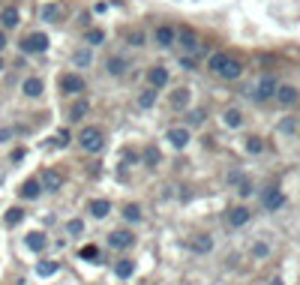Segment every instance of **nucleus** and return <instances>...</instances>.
Returning <instances> with one entry per match:
<instances>
[{
  "label": "nucleus",
  "instance_id": "1",
  "mask_svg": "<svg viewBox=\"0 0 300 285\" xmlns=\"http://www.w3.org/2000/svg\"><path fill=\"white\" fill-rule=\"evenodd\" d=\"M210 69H213L216 75H222V78L234 81V78H240L243 64H240V60H234V57H228V54H213V57H210Z\"/></svg>",
  "mask_w": 300,
  "mask_h": 285
},
{
  "label": "nucleus",
  "instance_id": "2",
  "mask_svg": "<svg viewBox=\"0 0 300 285\" xmlns=\"http://www.w3.org/2000/svg\"><path fill=\"white\" fill-rule=\"evenodd\" d=\"M78 144H81V150H87V153H99L102 144H105V135H102L99 126H84L78 132Z\"/></svg>",
  "mask_w": 300,
  "mask_h": 285
},
{
  "label": "nucleus",
  "instance_id": "3",
  "mask_svg": "<svg viewBox=\"0 0 300 285\" xmlns=\"http://www.w3.org/2000/svg\"><path fill=\"white\" fill-rule=\"evenodd\" d=\"M45 48H48V36L45 33H30V36L21 39V51L24 54H42Z\"/></svg>",
  "mask_w": 300,
  "mask_h": 285
},
{
  "label": "nucleus",
  "instance_id": "4",
  "mask_svg": "<svg viewBox=\"0 0 300 285\" xmlns=\"http://www.w3.org/2000/svg\"><path fill=\"white\" fill-rule=\"evenodd\" d=\"M108 243H111L114 249H129V246L135 243V234H132V231L117 228V231H111V234H108Z\"/></svg>",
  "mask_w": 300,
  "mask_h": 285
},
{
  "label": "nucleus",
  "instance_id": "5",
  "mask_svg": "<svg viewBox=\"0 0 300 285\" xmlns=\"http://www.w3.org/2000/svg\"><path fill=\"white\" fill-rule=\"evenodd\" d=\"M60 90H63V93H81V90H84V78L75 75V72L60 75Z\"/></svg>",
  "mask_w": 300,
  "mask_h": 285
},
{
  "label": "nucleus",
  "instance_id": "6",
  "mask_svg": "<svg viewBox=\"0 0 300 285\" xmlns=\"http://www.w3.org/2000/svg\"><path fill=\"white\" fill-rule=\"evenodd\" d=\"M63 183H66V177H63V171H57V168H48L45 177H42V186H45L48 192L63 189Z\"/></svg>",
  "mask_w": 300,
  "mask_h": 285
},
{
  "label": "nucleus",
  "instance_id": "7",
  "mask_svg": "<svg viewBox=\"0 0 300 285\" xmlns=\"http://www.w3.org/2000/svg\"><path fill=\"white\" fill-rule=\"evenodd\" d=\"M63 18H66V6H63V3H48V6H42V21L57 24V21H63Z\"/></svg>",
  "mask_w": 300,
  "mask_h": 285
},
{
  "label": "nucleus",
  "instance_id": "8",
  "mask_svg": "<svg viewBox=\"0 0 300 285\" xmlns=\"http://www.w3.org/2000/svg\"><path fill=\"white\" fill-rule=\"evenodd\" d=\"M249 216H252V213H249L246 207H231V210L225 213V222H228L231 228H240V225H246V222H249Z\"/></svg>",
  "mask_w": 300,
  "mask_h": 285
},
{
  "label": "nucleus",
  "instance_id": "9",
  "mask_svg": "<svg viewBox=\"0 0 300 285\" xmlns=\"http://www.w3.org/2000/svg\"><path fill=\"white\" fill-rule=\"evenodd\" d=\"M147 81H150L153 90H156V87H165L168 84V69L165 66H153V69H147Z\"/></svg>",
  "mask_w": 300,
  "mask_h": 285
},
{
  "label": "nucleus",
  "instance_id": "10",
  "mask_svg": "<svg viewBox=\"0 0 300 285\" xmlns=\"http://www.w3.org/2000/svg\"><path fill=\"white\" fill-rule=\"evenodd\" d=\"M168 141L177 147V150H183L186 144H189V129H183V126H174V129H168Z\"/></svg>",
  "mask_w": 300,
  "mask_h": 285
},
{
  "label": "nucleus",
  "instance_id": "11",
  "mask_svg": "<svg viewBox=\"0 0 300 285\" xmlns=\"http://www.w3.org/2000/svg\"><path fill=\"white\" fill-rule=\"evenodd\" d=\"M156 42H159L162 48H171V45L177 42V30H174V27H168V24L156 27Z\"/></svg>",
  "mask_w": 300,
  "mask_h": 285
},
{
  "label": "nucleus",
  "instance_id": "12",
  "mask_svg": "<svg viewBox=\"0 0 300 285\" xmlns=\"http://www.w3.org/2000/svg\"><path fill=\"white\" fill-rule=\"evenodd\" d=\"M276 102H279V105H294V102H297V90H294L291 84L276 87Z\"/></svg>",
  "mask_w": 300,
  "mask_h": 285
},
{
  "label": "nucleus",
  "instance_id": "13",
  "mask_svg": "<svg viewBox=\"0 0 300 285\" xmlns=\"http://www.w3.org/2000/svg\"><path fill=\"white\" fill-rule=\"evenodd\" d=\"M189 105V87H177L174 93H171V108L174 111H183Z\"/></svg>",
  "mask_w": 300,
  "mask_h": 285
},
{
  "label": "nucleus",
  "instance_id": "14",
  "mask_svg": "<svg viewBox=\"0 0 300 285\" xmlns=\"http://www.w3.org/2000/svg\"><path fill=\"white\" fill-rule=\"evenodd\" d=\"M282 204H285V195H282L279 189H267L264 192V207L267 210H279Z\"/></svg>",
  "mask_w": 300,
  "mask_h": 285
},
{
  "label": "nucleus",
  "instance_id": "15",
  "mask_svg": "<svg viewBox=\"0 0 300 285\" xmlns=\"http://www.w3.org/2000/svg\"><path fill=\"white\" fill-rule=\"evenodd\" d=\"M90 213H93L96 219H105V216L111 213V201H108V198H96V201H90Z\"/></svg>",
  "mask_w": 300,
  "mask_h": 285
},
{
  "label": "nucleus",
  "instance_id": "16",
  "mask_svg": "<svg viewBox=\"0 0 300 285\" xmlns=\"http://www.w3.org/2000/svg\"><path fill=\"white\" fill-rule=\"evenodd\" d=\"M270 96H276V81L267 75V78H261V84L255 90V99H270Z\"/></svg>",
  "mask_w": 300,
  "mask_h": 285
},
{
  "label": "nucleus",
  "instance_id": "17",
  "mask_svg": "<svg viewBox=\"0 0 300 285\" xmlns=\"http://www.w3.org/2000/svg\"><path fill=\"white\" fill-rule=\"evenodd\" d=\"M21 198H27V201H34V198H39V192H42V183L39 180H24L21 183Z\"/></svg>",
  "mask_w": 300,
  "mask_h": 285
},
{
  "label": "nucleus",
  "instance_id": "18",
  "mask_svg": "<svg viewBox=\"0 0 300 285\" xmlns=\"http://www.w3.org/2000/svg\"><path fill=\"white\" fill-rule=\"evenodd\" d=\"M114 273H117L120 279H129V276L135 273V261L132 258H120V261L114 264Z\"/></svg>",
  "mask_w": 300,
  "mask_h": 285
},
{
  "label": "nucleus",
  "instance_id": "19",
  "mask_svg": "<svg viewBox=\"0 0 300 285\" xmlns=\"http://www.w3.org/2000/svg\"><path fill=\"white\" fill-rule=\"evenodd\" d=\"M45 243H48V240H45L42 231H30V234H27V249H30V252H42Z\"/></svg>",
  "mask_w": 300,
  "mask_h": 285
},
{
  "label": "nucleus",
  "instance_id": "20",
  "mask_svg": "<svg viewBox=\"0 0 300 285\" xmlns=\"http://www.w3.org/2000/svg\"><path fill=\"white\" fill-rule=\"evenodd\" d=\"M0 21H3V27H18V9L15 6H6L0 12Z\"/></svg>",
  "mask_w": 300,
  "mask_h": 285
},
{
  "label": "nucleus",
  "instance_id": "21",
  "mask_svg": "<svg viewBox=\"0 0 300 285\" xmlns=\"http://www.w3.org/2000/svg\"><path fill=\"white\" fill-rule=\"evenodd\" d=\"M159 159H162V153H159V147H156V144H150V147L144 150V165H147V168H156V165H159Z\"/></svg>",
  "mask_w": 300,
  "mask_h": 285
},
{
  "label": "nucleus",
  "instance_id": "22",
  "mask_svg": "<svg viewBox=\"0 0 300 285\" xmlns=\"http://www.w3.org/2000/svg\"><path fill=\"white\" fill-rule=\"evenodd\" d=\"M192 249H195V252H210V249H213V240H210V234H198V237H195V240H192Z\"/></svg>",
  "mask_w": 300,
  "mask_h": 285
},
{
  "label": "nucleus",
  "instance_id": "23",
  "mask_svg": "<svg viewBox=\"0 0 300 285\" xmlns=\"http://www.w3.org/2000/svg\"><path fill=\"white\" fill-rule=\"evenodd\" d=\"M21 90H24L27 96H42V81H39V78H24Z\"/></svg>",
  "mask_w": 300,
  "mask_h": 285
},
{
  "label": "nucleus",
  "instance_id": "24",
  "mask_svg": "<svg viewBox=\"0 0 300 285\" xmlns=\"http://www.w3.org/2000/svg\"><path fill=\"white\" fill-rule=\"evenodd\" d=\"M177 39H180L183 48H195V33L189 30V27H180V30H177Z\"/></svg>",
  "mask_w": 300,
  "mask_h": 285
},
{
  "label": "nucleus",
  "instance_id": "25",
  "mask_svg": "<svg viewBox=\"0 0 300 285\" xmlns=\"http://www.w3.org/2000/svg\"><path fill=\"white\" fill-rule=\"evenodd\" d=\"M90 111V105L84 102V99H78V102H72V108H69V117H75V120H81L84 114Z\"/></svg>",
  "mask_w": 300,
  "mask_h": 285
},
{
  "label": "nucleus",
  "instance_id": "26",
  "mask_svg": "<svg viewBox=\"0 0 300 285\" xmlns=\"http://www.w3.org/2000/svg\"><path fill=\"white\" fill-rule=\"evenodd\" d=\"M240 123H243V114H240L237 108H228V111H225V126L237 129V126H240Z\"/></svg>",
  "mask_w": 300,
  "mask_h": 285
},
{
  "label": "nucleus",
  "instance_id": "27",
  "mask_svg": "<svg viewBox=\"0 0 300 285\" xmlns=\"http://www.w3.org/2000/svg\"><path fill=\"white\" fill-rule=\"evenodd\" d=\"M123 219L126 222H141V207H138V204H126V207H123Z\"/></svg>",
  "mask_w": 300,
  "mask_h": 285
},
{
  "label": "nucleus",
  "instance_id": "28",
  "mask_svg": "<svg viewBox=\"0 0 300 285\" xmlns=\"http://www.w3.org/2000/svg\"><path fill=\"white\" fill-rule=\"evenodd\" d=\"M21 219H24V210H21V207H9V210H6V225L15 228Z\"/></svg>",
  "mask_w": 300,
  "mask_h": 285
},
{
  "label": "nucleus",
  "instance_id": "29",
  "mask_svg": "<svg viewBox=\"0 0 300 285\" xmlns=\"http://www.w3.org/2000/svg\"><path fill=\"white\" fill-rule=\"evenodd\" d=\"M36 273H39V276H51V273H57V261H39V264H36Z\"/></svg>",
  "mask_w": 300,
  "mask_h": 285
},
{
  "label": "nucleus",
  "instance_id": "30",
  "mask_svg": "<svg viewBox=\"0 0 300 285\" xmlns=\"http://www.w3.org/2000/svg\"><path fill=\"white\" fill-rule=\"evenodd\" d=\"M108 72H111V75H123V72H126V60L111 57V60H108Z\"/></svg>",
  "mask_w": 300,
  "mask_h": 285
},
{
  "label": "nucleus",
  "instance_id": "31",
  "mask_svg": "<svg viewBox=\"0 0 300 285\" xmlns=\"http://www.w3.org/2000/svg\"><path fill=\"white\" fill-rule=\"evenodd\" d=\"M81 258H84V261H99V249H96V246H93V243H87V246H81Z\"/></svg>",
  "mask_w": 300,
  "mask_h": 285
},
{
  "label": "nucleus",
  "instance_id": "32",
  "mask_svg": "<svg viewBox=\"0 0 300 285\" xmlns=\"http://www.w3.org/2000/svg\"><path fill=\"white\" fill-rule=\"evenodd\" d=\"M153 102H156V90H153V87H150V90H144V93L138 96V105H141V108H150Z\"/></svg>",
  "mask_w": 300,
  "mask_h": 285
},
{
  "label": "nucleus",
  "instance_id": "33",
  "mask_svg": "<svg viewBox=\"0 0 300 285\" xmlns=\"http://www.w3.org/2000/svg\"><path fill=\"white\" fill-rule=\"evenodd\" d=\"M126 42H129L132 48H141V45H144V33L141 30H129L126 33Z\"/></svg>",
  "mask_w": 300,
  "mask_h": 285
},
{
  "label": "nucleus",
  "instance_id": "34",
  "mask_svg": "<svg viewBox=\"0 0 300 285\" xmlns=\"http://www.w3.org/2000/svg\"><path fill=\"white\" fill-rule=\"evenodd\" d=\"M66 231H69V234H84V222H81V219H69L66 222Z\"/></svg>",
  "mask_w": 300,
  "mask_h": 285
},
{
  "label": "nucleus",
  "instance_id": "35",
  "mask_svg": "<svg viewBox=\"0 0 300 285\" xmlns=\"http://www.w3.org/2000/svg\"><path fill=\"white\" fill-rule=\"evenodd\" d=\"M87 42H90V45H102V42H105V33L102 30H87Z\"/></svg>",
  "mask_w": 300,
  "mask_h": 285
},
{
  "label": "nucleus",
  "instance_id": "36",
  "mask_svg": "<svg viewBox=\"0 0 300 285\" xmlns=\"http://www.w3.org/2000/svg\"><path fill=\"white\" fill-rule=\"evenodd\" d=\"M87 64H90V51H87V48L75 51V66H87Z\"/></svg>",
  "mask_w": 300,
  "mask_h": 285
},
{
  "label": "nucleus",
  "instance_id": "37",
  "mask_svg": "<svg viewBox=\"0 0 300 285\" xmlns=\"http://www.w3.org/2000/svg\"><path fill=\"white\" fill-rule=\"evenodd\" d=\"M246 150H249V153H261V150H264L261 138H249V141H246Z\"/></svg>",
  "mask_w": 300,
  "mask_h": 285
},
{
  "label": "nucleus",
  "instance_id": "38",
  "mask_svg": "<svg viewBox=\"0 0 300 285\" xmlns=\"http://www.w3.org/2000/svg\"><path fill=\"white\" fill-rule=\"evenodd\" d=\"M189 123H192V126H201V123H204V111H201V108L189 111Z\"/></svg>",
  "mask_w": 300,
  "mask_h": 285
},
{
  "label": "nucleus",
  "instance_id": "39",
  "mask_svg": "<svg viewBox=\"0 0 300 285\" xmlns=\"http://www.w3.org/2000/svg\"><path fill=\"white\" fill-rule=\"evenodd\" d=\"M69 144V132L66 129H60V135H57V147H66Z\"/></svg>",
  "mask_w": 300,
  "mask_h": 285
},
{
  "label": "nucleus",
  "instance_id": "40",
  "mask_svg": "<svg viewBox=\"0 0 300 285\" xmlns=\"http://www.w3.org/2000/svg\"><path fill=\"white\" fill-rule=\"evenodd\" d=\"M180 66H183V69H195V60H192V57H183Z\"/></svg>",
  "mask_w": 300,
  "mask_h": 285
},
{
  "label": "nucleus",
  "instance_id": "41",
  "mask_svg": "<svg viewBox=\"0 0 300 285\" xmlns=\"http://www.w3.org/2000/svg\"><path fill=\"white\" fill-rule=\"evenodd\" d=\"M12 138V129H0V141H9Z\"/></svg>",
  "mask_w": 300,
  "mask_h": 285
},
{
  "label": "nucleus",
  "instance_id": "42",
  "mask_svg": "<svg viewBox=\"0 0 300 285\" xmlns=\"http://www.w3.org/2000/svg\"><path fill=\"white\" fill-rule=\"evenodd\" d=\"M249 192H252V186H249V183L243 180V183H240V195H249Z\"/></svg>",
  "mask_w": 300,
  "mask_h": 285
},
{
  "label": "nucleus",
  "instance_id": "43",
  "mask_svg": "<svg viewBox=\"0 0 300 285\" xmlns=\"http://www.w3.org/2000/svg\"><path fill=\"white\" fill-rule=\"evenodd\" d=\"M123 162H135V153H132V150H123Z\"/></svg>",
  "mask_w": 300,
  "mask_h": 285
},
{
  "label": "nucleus",
  "instance_id": "44",
  "mask_svg": "<svg viewBox=\"0 0 300 285\" xmlns=\"http://www.w3.org/2000/svg\"><path fill=\"white\" fill-rule=\"evenodd\" d=\"M255 255H267V246H264V243H255Z\"/></svg>",
  "mask_w": 300,
  "mask_h": 285
},
{
  "label": "nucleus",
  "instance_id": "45",
  "mask_svg": "<svg viewBox=\"0 0 300 285\" xmlns=\"http://www.w3.org/2000/svg\"><path fill=\"white\" fill-rule=\"evenodd\" d=\"M6 48V36H3V30H0V51Z\"/></svg>",
  "mask_w": 300,
  "mask_h": 285
},
{
  "label": "nucleus",
  "instance_id": "46",
  "mask_svg": "<svg viewBox=\"0 0 300 285\" xmlns=\"http://www.w3.org/2000/svg\"><path fill=\"white\" fill-rule=\"evenodd\" d=\"M270 285H282V282H279V279H273V282H270Z\"/></svg>",
  "mask_w": 300,
  "mask_h": 285
},
{
  "label": "nucleus",
  "instance_id": "47",
  "mask_svg": "<svg viewBox=\"0 0 300 285\" xmlns=\"http://www.w3.org/2000/svg\"><path fill=\"white\" fill-rule=\"evenodd\" d=\"M0 69H3V64H0Z\"/></svg>",
  "mask_w": 300,
  "mask_h": 285
}]
</instances>
